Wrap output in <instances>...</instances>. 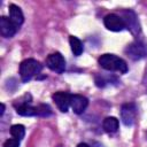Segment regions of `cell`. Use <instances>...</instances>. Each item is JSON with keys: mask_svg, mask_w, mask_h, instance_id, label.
<instances>
[{"mask_svg": "<svg viewBox=\"0 0 147 147\" xmlns=\"http://www.w3.org/2000/svg\"><path fill=\"white\" fill-rule=\"evenodd\" d=\"M99 64L109 71H118L122 74H125L127 71V64L126 62L114 55V54H103L99 57Z\"/></svg>", "mask_w": 147, "mask_h": 147, "instance_id": "1", "label": "cell"}, {"mask_svg": "<svg viewBox=\"0 0 147 147\" xmlns=\"http://www.w3.org/2000/svg\"><path fill=\"white\" fill-rule=\"evenodd\" d=\"M42 69V65L40 62H38L34 59H26L21 62L20 64V76L22 82L26 83L29 82L32 77L38 75Z\"/></svg>", "mask_w": 147, "mask_h": 147, "instance_id": "2", "label": "cell"}, {"mask_svg": "<svg viewBox=\"0 0 147 147\" xmlns=\"http://www.w3.org/2000/svg\"><path fill=\"white\" fill-rule=\"evenodd\" d=\"M46 65L52 70L57 74H62L65 70V60L63 55L59 52L49 54L46 59Z\"/></svg>", "mask_w": 147, "mask_h": 147, "instance_id": "3", "label": "cell"}, {"mask_svg": "<svg viewBox=\"0 0 147 147\" xmlns=\"http://www.w3.org/2000/svg\"><path fill=\"white\" fill-rule=\"evenodd\" d=\"M125 53L131 60L137 61L147 55V47L141 41H133L129 46H126Z\"/></svg>", "mask_w": 147, "mask_h": 147, "instance_id": "4", "label": "cell"}, {"mask_svg": "<svg viewBox=\"0 0 147 147\" xmlns=\"http://www.w3.org/2000/svg\"><path fill=\"white\" fill-rule=\"evenodd\" d=\"M137 116V107L134 103L130 102V103H124L121 108V118L122 122L124 123V125L126 126H131L134 123Z\"/></svg>", "mask_w": 147, "mask_h": 147, "instance_id": "5", "label": "cell"}, {"mask_svg": "<svg viewBox=\"0 0 147 147\" xmlns=\"http://www.w3.org/2000/svg\"><path fill=\"white\" fill-rule=\"evenodd\" d=\"M103 24L108 30L115 31V32H118L125 29V23L123 18L116 14H108L107 16H105Z\"/></svg>", "mask_w": 147, "mask_h": 147, "instance_id": "6", "label": "cell"}, {"mask_svg": "<svg viewBox=\"0 0 147 147\" xmlns=\"http://www.w3.org/2000/svg\"><path fill=\"white\" fill-rule=\"evenodd\" d=\"M122 18H123V21L125 23V28L129 29L132 34L139 33L140 28H139L138 18H137L134 11H132V10H124V11H122Z\"/></svg>", "mask_w": 147, "mask_h": 147, "instance_id": "7", "label": "cell"}, {"mask_svg": "<svg viewBox=\"0 0 147 147\" xmlns=\"http://www.w3.org/2000/svg\"><path fill=\"white\" fill-rule=\"evenodd\" d=\"M54 102L56 103L57 108L62 111V113H67L69 107H70V100H71V94L68 92H55L52 95Z\"/></svg>", "mask_w": 147, "mask_h": 147, "instance_id": "8", "label": "cell"}, {"mask_svg": "<svg viewBox=\"0 0 147 147\" xmlns=\"http://www.w3.org/2000/svg\"><path fill=\"white\" fill-rule=\"evenodd\" d=\"M88 106V100L87 98L80 95V94H71V100H70V107L72 108L74 113L76 114H82Z\"/></svg>", "mask_w": 147, "mask_h": 147, "instance_id": "9", "label": "cell"}, {"mask_svg": "<svg viewBox=\"0 0 147 147\" xmlns=\"http://www.w3.org/2000/svg\"><path fill=\"white\" fill-rule=\"evenodd\" d=\"M17 32V28L11 23L9 17L1 16L0 18V33L5 38H11Z\"/></svg>", "mask_w": 147, "mask_h": 147, "instance_id": "10", "label": "cell"}, {"mask_svg": "<svg viewBox=\"0 0 147 147\" xmlns=\"http://www.w3.org/2000/svg\"><path fill=\"white\" fill-rule=\"evenodd\" d=\"M8 9H9V20L18 29L24 22V16H23V13H22L21 8L18 6L11 3V5H9Z\"/></svg>", "mask_w": 147, "mask_h": 147, "instance_id": "11", "label": "cell"}, {"mask_svg": "<svg viewBox=\"0 0 147 147\" xmlns=\"http://www.w3.org/2000/svg\"><path fill=\"white\" fill-rule=\"evenodd\" d=\"M16 111L21 116H38V107L31 106L29 102H22L16 107Z\"/></svg>", "mask_w": 147, "mask_h": 147, "instance_id": "12", "label": "cell"}, {"mask_svg": "<svg viewBox=\"0 0 147 147\" xmlns=\"http://www.w3.org/2000/svg\"><path fill=\"white\" fill-rule=\"evenodd\" d=\"M118 125H119V122H118V119H117L116 117H114V116H108V117H106V118L103 119V122H102V126H103L105 131L108 132V133H114V132H116V131L118 130Z\"/></svg>", "mask_w": 147, "mask_h": 147, "instance_id": "13", "label": "cell"}, {"mask_svg": "<svg viewBox=\"0 0 147 147\" xmlns=\"http://www.w3.org/2000/svg\"><path fill=\"white\" fill-rule=\"evenodd\" d=\"M69 44H70V47H71V51L74 53L75 56H79L83 51H84V46H83V42L75 36H70L69 37Z\"/></svg>", "mask_w": 147, "mask_h": 147, "instance_id": "14", "label": "cell"}, {"mask_svg": "<svg viewBox=\"0 0 147 147\" xmlns=\"http://www.w3.org/2000/svg\"><path fill=\"white\" fill-rule=\"evenodd\" d=\"M10 134L14 138H16V139L22 140L24 138V136H25V129H24V126L22 124L11 125V127H10Z\"/></svg>", "mask_w": 147, "mask_h": 147, "instance_id": "15", "label": "cell"}, {"mask_svg": "<svg viewBox=\"0 0 147 147\" xmlns=\"http://www.w3.org/2000/svg\"><path fill=\"white\" fill-rule=\"evenodd\" d=\"M3 147H20V140L16 138H10L3 142Z\"/></svg>", "mask_w": 147, "mask_h": 147, "instance_id": "16", "label": "cell"}, {"mask_svg": "<svg viewBox=\"0 0 147 147\" xmlns=\"http://www.w3.org/2000/svg\"><path fill=\"white\" fill-rule=\"evenodd\" d=\"M76 147H90L87 144H85V142H80V144H78Z\"/></svg>", "mask_w": 147, "mask_h": 147, "instance_id": "17", "label": "cell"}, {"mask_svg": "<svg viewBox=\"0 0 147 147\" xmlns=\"http://www.w3.org/2000/svg\"><path fill=\"white\" fill-rule=\"evenodd\" d=\"M3 111H5V105H3V103H1V110H0V116H2V115H3Z\"/></svg>", "mask_w": 147, "mask_h": 147, "instance_id": "18", "label": "cell"}]
</instances>
